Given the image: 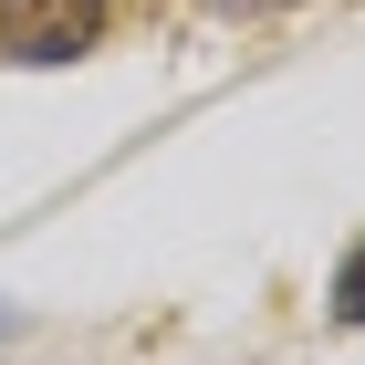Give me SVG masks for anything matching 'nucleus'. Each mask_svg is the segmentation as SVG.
Listing matches in <instances>:
<instances>
[{
  "instance_id": "f257e3e1",
  "label": "nucleus",
  "mask_w": 365,
  "mask_h": 365,
  "mask_svg": "<svg viewBox=\"0 0 365 365\" xmlns=\"http://www.w3.org/2000/svg\"><path fill=\"white\" fill-rule=\"evenodd\" d=\"M94 31H105V0H0V63H73L94 53Z\"/></svg>"
},
{
  "instance_id": "f03ea898",
  "label": "nucleus",
  "mask_w": 365,
  "mask_h": 365,
  "mask_svg": "<svg viewBox=\"0 0 365 365\" xmlns=\"http://www.w3.org/2000/svg\"><path fill=\"white\" fill-rule=\"evenodd\" d=\"M334 313H344V324H365V240L344 251V272H334Z\"/></svg>"
},
{
  "instance_id": "7ed1b4c3",
  "label": "nucleus",
  "mask_w": 365,
  "mask_h": 365,
  "mask_svg": "<svg viewBox=\"0 0 365 365\" xmlns=\"http://www.w3.org/2000/svg\"><path fill=\"white\" fill-rule=\"evenodd\" d=\"M220 11H282V0H220Z\"/></svg>"
}]
</instances>
